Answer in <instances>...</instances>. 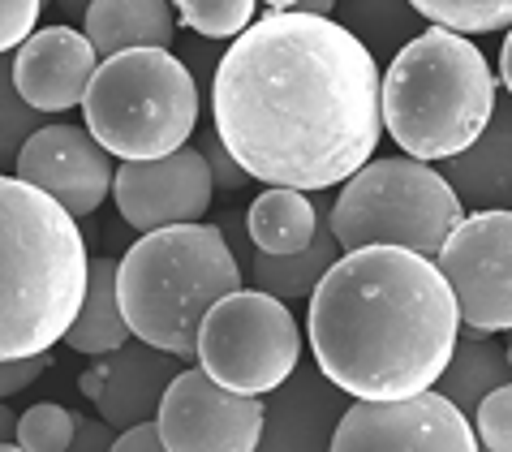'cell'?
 Here are the masks:
<instances>
[{"label":"cell","mask_w":512,"mask_h":452,"mask_svg":"<svg viewBox=\"0 0 512 452\" xmlns=\"http://www.w3.org/2000/svg\"><path fill=\"white\" fill-rule=\"evenodd\" d=\"M0 431H5V444L18 440V418H13V409H9V405L0 409Z\"/></svg>","instance_id":"cell-35"},{"label":"cell","mask_w":512,"mask_h":452,"mask_svg":"<svg viewBox=\"0 0 512 452\" xmlns=\"http://www.w3.org/2000/svg\"><path fill=\"white\" fill-rule=\"evenodd\" d=\"M13 177L31 181L52 194L69 216H91L117 186L112 151L87 130V125H44L13 160Z\"/></svg>","instance_id":"cell-13"},{"label":"cell","mask_w":512,"mask_h":452,"mask_svg":"<svg viewBox=\"0 0 512 452\" xmlns=\"http://www.w3.org/2000/svg\"><path fill=\"white\" fill-rule=\"evenodd\" d=\"M340 242L332 233V216H327V224L319 220V237L315 246L302 250V254H254L250 259V276L254 285H259L263 293H272V298H280L289 310H310V302H315V289L323 285V276L336 267L340 259Z\"/></svg>","instance_id":"cell-19"},{"label":"cell","mask_w":512,"mask_h":452,"mask_svg":"<svg viewBox=\"0 0 512 452\" xmlns=\"http://www.w3.org/2000/svg\"><path fill=\"white\" fill-rule=\"evenodd\" d=\"M82 31L99 56H117L130 48H173L177 18L168 0H95Z\"/></svg>","instance_id":"cell-18"},{"label":"cell","mask_w":512,"mask_h":452,"mask_svg":"<svg viewBox=\"0 0 512 452\" xmlns=\"http://www.w3.org/2000/svg\"><path fill=\"white\" fill-rule=\"evenodd\" d=\"M44 0H0V48L18 52L39 26Z\"/></svg>","instance_id":"cell-28"},{"label":"cell","mask_w":512,"mask_h":452,"mask_svg":"<svg viewBox=\"0 0 512 452\" xmlns=\"http://www.w3.org/2000/svg\"><path fill=\"white\" fill-rule=\"evenodd\" d=\"M310 349L327 384L358 401H405L431 392L461 336L448 276L405 246L340 254L306 310Z\"/></svg>","instance_id":"cell-2"},{"label":"cell","mask_w":512,"mask_h":452,"mask_svg":"<svg viewBox=\"0 0 512 452\" xmlns=\"http://www.w3.org/2000/svg\"><path fill=\"white\" fill-rule=\"evenodd\" d=\"M444 177L469 211H512V95L495 104L487 134L465 155L448 160Z\"/></svg>","instance_id":"cell-17"},{"label":"cell","mask_w":512,"mask_h":452,"mask_svg":"<svg viewBox=\"0 0 512 452\" xmlns=\"http://www.w3.org/2000/svg\"><path fill=\"white\" fill-rule=\"evenodd\" d=\"M319 207L306 199V190L267 186L246 211V233L254 250L263 254H302L319 237Z\"/></svg>","instance_id":"cell-20"},{"label":"cell","mask_w":512,"mask_h":452,"mask_svg":"<svg viewBox=\"0 0 512 452\" xmlns=\"http://www.w3.org/2000/svg\"><path fill=\"white\" fill-rule=\"evenodd\" d=\"M112 452H168L164 448V435H160V422H138V427L121 431Z\"/></svg>","instance_id":"cell-31"},{"label":"cell","mask_w":512,"mask_h":452,"mask_svg":"<svg viewBox=\"0 0 512 452\" xmlns=\"http://www.w3.org/2000/svg\"><path fill=\"white\" fill-rule=\"evenodd\" d=\"M500 78H504V87L512 95V31L504 35V48H500Z\"/></svg>","instance_id":"cell-33"},{"label":"cell","mask_w":512,"mask_h":452,"mask_svg":"<svg viewBox=\"0 0 512 452\" xmlns=\"http://www.w3.org/2000/svg\"><path fill=\"white\" fill-rule=\"evenodd\" d=\"M254 5L259 0H177V13L207 39H237L254 26Z\"/></svg>","instance_id":"cell-25"},{"label":"cell","mask_w":512,"mask_h":452,"mask_svg":"<svg viewBox=\"0 0 512 452\" xmlns=\"http://www.w3.org/2000/svg\"><path fill=\"white\" fill-rule=\"evenodd\" d=\"M177 375H181L177 353H164L147 341H138V345L108 353L99 366H91L82 375V392L99 405V418L108 427L130 431L138 422H155L164 392L173 388Z\"/></svg>","instance_id":"cell-15"},{"label":"cell","mask_w":512,"mask_h":452,"mask_svg":"<svg viewBox=\"0 0 512 452\" xmlns=\"http://www.w3.org/2000/svg\"><path fill=\"white\" fill-rule=\"evenodd\" d=\"M409 9L457 35H491L512 22V0H409Z\"/></svg>","instance_id":"cell-23"},{"label":"cell","mask_w":512,"mask_h":452,"mask_svg":"<svg viewBox=\"0 0 512 452\" xmlns=\"http://www.w3.org/2000/svg\"><path fill=\"white\" fill-rule=\"evenodd\" d=\"M0 353L31 358L48 353L74 328L91 289V259L82 242L78 216L22 177L0 181Z\"/></svg>","instance_id":"cell-3"},{"label":"cell","mask_w":512,"mask_h":452,"mask_svg":"<svg viewBox=\"0 0 512 452\" xmlns=\"http://www.w3.org/2000/svg\"><path fill=\"white\" fill-rule=\"evenodd\" d=\"M345 418L340 388L323 371H297L267 401V431L254 452H332V435Z\"/></svg>","instance_id":"cell-16"},{"label":"cell","mask_w":512,"mask_h":452,"mask_svg":"<svg viewBox=\"0 0 512 452\" xmlns=\"http://www.w3.org/2000/svg\"><path fill=\"white\" fill-rule=\"evenodd\" d=\"M211 117L233 160L263 186H345L383 138L375 52L332 18L267 9L220 56Z\"/></svg>","instance_id":"cell-1"},{"label":"cell","mask_w":512,"mask_h":452,"mask_svg":"<svg viewBox=\"0 0 512 452\" xmlns=\"http://www.w3.org/2000/svg\"><path fill=\"white\" fill-rule=\"evenodd\" d=\"M117 272L121 259H95L91 263V289L82 302L74 328L65 332V345L74 353H91V358H108L130 345V319L121 310V293H117Z\"/></svg>","instance_id":"cell-21"},{"label":"cell","mask_w":512,"mask_h":452,"mask_svg":"<svg viewBox=\"0 0 512 452\" xmlns=\"http://www.w3.org/2000/svg\"><path fill=\"white\" fill-rule=\"evenodd\" d=\"M155 422L168 452H254L267 431V401L216 384L198 366L173 379Z\"/></svg>","instance_id":"cell-11"},{"label":"cell","mask_w":512,"mask_h":452,"mask_svg":"<svg viewBox=\"0 0 512 452\" xmlns=\"http://www.w3.org/2000/svg\"><path fill=\"white\" fill-rule=\"evenodd\" d=\"M5 452H26V448L22 444H5Z\"/></svg>","instance_id":"cell-38"},{"label":"cell","mask_w":512,"mask_h":452,"mask_svg":"<svg viewBox=\"0 0 512 452\" xmlns=\"http://www.w3.org/2000/svg\"><path fill=\"white\" fill-rule=\"evenodd\" d=\"M495 74L448 26L414 35L383 74V130L414 160H457L495 117Z\"/></svg>","instance_id":"cell-4"},{"label":"cell","mask_w":512,"mask_h":452,"mask_svg":"<svg viewBox=\"0 0 512 452\" xmlns=\"http://www.w3.org/2000/svg\"><path fill=\"white\" fill-rule=\"evenodd\" d=\"M297 362L302 332L293 310L263 289H237L216 302L198 336V366L246 397H272L297 375Z\"/></svg>","instance_id":"cell-8"},{"label":"cell","mask_w":512,"mask_h":452,"mask_svg":"<svg viewBox=\"0 0 512 452\" xmlns=\"http://www.w3.org/2000/svg\"><path fill=\"white\" fill-rule=\"evenodd\" d=\"M99 65L104 61L87 31H74V26H44L18 52H9L13 87L39 112H69L87 104Z\"/></svg>","instance_id":"cell-14"},{"label":"cell","mask_w":512,"mask_h":452,"mask_svg":"<svg viewBox=\"0 0 512 452\" xmlns=\"http://www.w3.org/2000/svg\"><path fill=\"white\" fill-rule=\"evenodd\" d=\"M82 117L117 160H164L190 143L198 125V87L168 48H130L104 56Z\"/></svg>","instance_id":"cell-6"},{"label":"cell","mask_w":512,"mask_h":452,"mask_svg":"<svg viewBox=\"0 0 512 452\" xmlns=\"http://www.w3.org/2000/svg\"><path fill=\"white\" fill-rule=\"evenodd\" d=\"M44 112L31 108L18 95V87H13L9 78V65H5V168H13V160H18V151L31 143V138L44 130Z\"/></svg>","instance_id":"cell-26"},{"label":"cell","mask_w":512,"mask_h":452,"mask_svg":"<svg viewBox=\"0 0 512 452\" xmlns=\"http://www.w3.org/2000/svg\"><path fill=\"white\" fill-rule=\"evenodd\" d=\"M198 147H203L207 164H211V177H216V190H229V194H233V190L246 186V181H254V177L246 173V168H241V164L233 160V151L224 147V138H220V134H207Z\"/></svg>","instance_id":"cell-29"},{"label":"cell","mask_w":512,"mask_h":452,"mask_svg":"<svg viewBox=\"0 0 512 452\" xmlns=\"http://www.w3.org/2000/svg\"><path fill=\"white\" fill-rule=\"evenodd\" d=\"M469 336L512 332V211H469L439 250Z\"/></svg>","instance_id":"cell-9"},{"label":"cell","mask_w":512,"mask_h":452,"mask_svg":"<svg viewBox=\"0 0 512 452\" xmlns=\"http://www.w3.org/2000/svg\"><path fill=\"white\" fill-rule=\"evenodd\" d=\"M263 5L272 9V13H289V9H297V5H302V0H263Z\"/></svg>","instance_id":"cell-37"},{"label":"cell","mask_w":512,"mask_h":452,"mask_svg":"<svg viewBox=\"0 0 512 452\" xmlns=\"http://www.w3.org/2000/svg\"><path fill=\"white\" fill-rule=\"evenodd\" d=\"M504 384H512L508 349H500L491 336H469V341H461L457 353H452V362H448V371L439 375L435 392H444L465 418H474L478 405Z\"/></svg>","instance_id":"cell-22"},{"label":"cell","mask_w":512,"mask_h":452,"mask_svg":"<svg viewBox=\"0 0 512 452\" xmlns=\"http://www.w3.org/2000/svg\"><path fill=\"white\" fill-rule=\"evenodd\" d=\"M461 220L465 203L452 181L414 155L371 160L340 186L332 203V233L345 254L366 246H405L439 259Z\"/></svg>","instance_id":"cell-7"},{"label":"cell","mask_w":512,"mask_h":452,"mask_svg":"<svg viewBox=\"0 0 512 452\" xmlns=\"http://www.w3.org/2000/svg\"><path fill=\"white\" fill-rule=\"evenodd\" d=\"M332 452H482V440L461 409L431 388L405 401H353Z\"/></svg>","instance_id":"cell-10"},{"label":"cell","mask_w":512,"mask_h":452,"mask_svg":"<svg viewBox=\"0 0 512 452\" xmlns=\"http://www.w3.org/2000/svg\"><path fill=\"white\" fill-rule=\"evenodd\" d=\"M78 440V414L56 401H39L18 418V440L26 452H69Z\"/></svg>","instance_id":"cell-24"},{"label":"cell","mask_w":512,"mask_h":452,"mask_svg":"<svg viewBox=\"0 0 512 452\" xmlns=\"http://www.w3.org/2000/svg\"><path fill=\"white\" fill-rule=\"evenodd\" d=\"M302 13H315V18H332V9H336V0H302L297 5Z\"/></svg>","instance_id":"cell-34"},{"label":"cell","mask_w":512,"mask_h":452,"mask_svg":"<svg viewBox=\"0 0 512 452\" xmlns=\"http://www.w3.org/2000/svg\"><path fill=\"white\" fill-rule=\"evenodd\" d=\"M241 289V267L224 224H177L142 233L125 250L117 293L134 341H147L181 362L198 358L207 315Z\"/></svg>","instance_id":"cell-5"},{"label":"cell","mask_w":512,"mask_h":452,"mask_svg":"<svg viewBox=\"0 0 512 452\" xmlns=\"http://www.w3.org/2000/svg\"><path fill=\"white\" fill-rule=\"evenodd\" d=\"M112 199H117L121 220L138 233L203 224L211 199H216V177H211L203 147H181L164 160L121 164Z\"/></svg>","instance_id":"cell-12"},{"label":"cell","mask_w":512,"mask_h":452,"mask_svg":"<svg viewBox=\"0 0 512 452\" xmlns=\"http://www.w3.org/2000/svg\"><path fill=\"white\" fill-rule=\"evenodd\" d=\"M56 5H61L69 18H87V9L95 5V0H56Z\"/></svg>","instance_id":"cell-36"},{"label":"cell","mask_w":512,"mask_h":452,"mask_svg":"<svg viewBox=\"0 0 512 452\" xmlns=\"http://www.w3.org/2000/svg\"><path fill=\"white\" fill-rule=\"evenodd\" d=\"M478 440L487 452H512V384L495 388L487 401L478 405Z\"/></svg>","instance_id":"cell-27"},{"label":"cell","mask_w":512,"mask_h":452,"mask_svg":"<svg viewBox=\"0 0 512 452\" xmlns=\"http://www.w3.org/2000/svg\"><path fill=\"white\" fill-rule=\"evenodd\" d=\"M48 366V353H31V358H5L0 362V392L5 397H18L26 384H35Z\"/></svg>","instance_id":"cell-30"},{"label":"cell","mask_w":512,"mask_h":452,"mask_svg":"<svg viewBox=\"0 0 512 452\" xmlns=\"http://www.w3.org/2000/svg\"><path fill=\"white\" fill-rule=\"evenodd\" d=\"M117 427H108L104 418H78V440L69 452H112V444H117V435H112Z\"/></svg>","instance_id":"cell-32"}]
</instances>
